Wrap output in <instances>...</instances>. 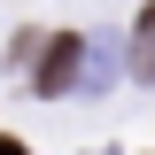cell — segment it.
I'll use <instances>...</instances> for the list:
<instances>
[{"label": "cell", "mask_w": 155, "mask_h": 155, "mask_svg": "<svg viewBox=\"0 0 155 155\" xmlns=\"http://www.w3.org/2000/svg\"><path fill=\"white\" fill-rule=\"evenodd\" d=\"M70 78H78V39H54V47L39 54V70H31V85H39L47 101H54L62 85H70Z\"/></svg>", "instance_id": "cell-1"}, {"label": "cell", "mask_w": 155, "mask_h": 155, "mask_svg": "<svg viewBox=\"0 0 155 155\" xmlns=\"http://www.w3.org/2000/svg\"><path fill=\"white\" fill-rule=\"evenodd\" d=\"M132 39H140V47H132V70H140V78H155V0L140 8V31H132Z\"/></svg>", "instance_id": "cell-2"}, {"label": "cell", "mask_w": 155, "mask_h": 155, "mask_svg": "<svg viewBox=\"0 0 155 155\" xmlns=\"http://www.w3.org/2000/svg\"><path fill=\"white\" fill-rule=\"evenodd\" d=\"M0 155H31V147H23V140H8V132H0Z\"/></svg>", "instance_id": "cell-3"}]
</instances>
